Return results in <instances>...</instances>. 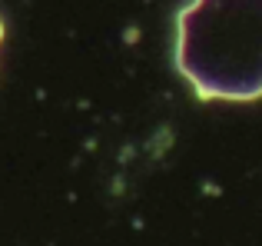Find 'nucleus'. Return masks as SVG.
<instances>
[{
  "label": "nucleus",
  "instance_id": "1",
  "mask_svg": "<svg viewBox=\"0 0 262 246\" xmlns=\"http://www.w3.org/2000/svg\"><path fill=\"white\" fill-rule=\"evenodd\" d=\"M176 67L203 100L262 97V0H189L176 20Z\"/></svg>",
  "mask_w": 262,
  "mask_h": 246
},
{
  "label": "nucleus",
  "instance_id": "2",
  "mask_svg": "<svg viewBox=\"0 0 262 246\" xmlns=\"http://www.w3.org/2000/svg\"><path fill=\"white\" fill-rule=\"evenodd\" d=\"M0 40H4V24H0Z\"/></svg>",
  "mask_w": 262,
  "mask_h": 246
}]
</instances>
